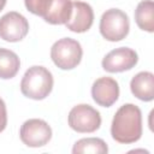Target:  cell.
<instances>
[{
  "label": "cell",
  "instance_id": "1",
  "mask_svg": "<svg viewBox=\"0 0 154 154\" xmlns=\"http://www.w3.org/2000/svg\"><path fill=\"white\" fill-rule=\"evenodd\" d=\"M111 135L118 143L130 144L137 142L142 136L141 109L134 103L120 106L113 117Z\"/></svg>",
  "mask_w": 154,
  "mask_h": 154
},
{
  "label": "cell",
  "instance_id": "2",
  "mask_svg": "<svg viewBox=\"0 0 154 154\" xmlns=\"http://www.w3.org/2000/svg\"><path fill=\"white\" fill-rule=\"evenodd\" d=\"M53 82V75L48 69L35 65L25 71L20 81V91L29 99L43 100L51 94Z\"/></svg>",
  "mask_w": 154,
  "mask_h": 154
},
{
  "label": "cell",
  "instance_id": "3",
  "mask_svg": "<svg viewBox=\"0 0 154 154\" xmlns=\"http://www.w3.org/2000/svg\"><path fill=\"white\" fill-rule=\"evenodd\" d=\"M83 49L77 40L64 37L53 43L51 58L55 66L61 70H72L82 60Z\"/></svg>",
  "mask_w": 154,
  "mask_h": 154
},
{
  "label": "cell",
  "instance_id": "4",
  "mask_svg": "<svg viewBox=\"0 0 154 154\" xmlns=\"http://www.w3.org/2000/svg\"><path fill=\"white\" fill-rule=\"evenodd\" d=\"M99 29L105 40L111 42L122 41L130 30L129 17L119 8H109L102 13Z\"/></svg>",
  "mask_w": 154,
  "mask_h": 154
},
{
  "label": "cell",
  "instance_id": "5",
  "mask_svg": "<svg viewBox=\"0 0 154 154\" xmlns=\"http://www.w3.org/2000/svg\"><path fill=\"white\" fill-rule=\"evenodd\" d=\"M69 126L82 134H90L101 126V116L90 105L81 103L71 108L67 117Z\"/></svg>",
  "mask_w": 154,
  "mask_h": 154
},
{
  "label": "cell",
  "instance_id": "6",
  "mask_svg": "<svg viewBox=\"0 0 154 154\" xmlns=\"http://www.w3.org/2000/svg\"><path fill=\"white\" fill-rule=\"evenodd\" d=\"M22 142L31 148L46 146L52 138V129L47 122L38 118L25 120L19 130Z\"/></svg>",
  "mask_w": 154,
  "mask_h": 154
},
{
  "label": "cell",
  "instance_id": "7",
  "mask_svg": "<svg viewBox=\"0 0 154 154\" xmlns=\"http://www.w3.org/2000/svg\"><path fill=\"white\" fill-rule=\"evenodd\" d=\"M29 31L26 18L19 12L11 11L0 18V37L7 42L23 40Z\"/></svg>",
  "mask_w": 154,
  "mask_h": 154
},
{
  "label": "cell",
  "instance_id": "8",
  "mask_svg": "<svg viewBox=\"0 0 154 154\" xmlns=\"http://www.w3.org/2000/svg\"><path fill=\"white\" fill-rule=\"evenodd\" d=\"M138 61L137 53L129 47H119L105 55L102 59V69L107 72H124L135 67Z\"/></svg>",
  "mask_w": 154,
  "mask_h": 154
},
{
  "label": "cell",
  "instance_id": "9",
  "mask_svg": "<svg viewBox=\"0 0 154 154\" xmlns=\"http://www.w3.org/2000/svg\"><path fill=\"white\" fill-rule=\"evenodd\" d=\"M93 100L102 107H111L119 97V84L112 77H100L91 87Z\"/></svg>",
  "mask_w": 154,
  "mask_h": 154
},
{
  "label": "cell",
  "instance_id": "10",
  "mask_svg": "<svg viewBox=\"0 0 154 154\" xmlns=\"http://www.w3.org/2000/svg\"><path fill=\"white\" fill-rule=\"evenodd\" d=\"M93 22L94 11L91 6L83 1H73L71 17L65 23L66 28L73 32H85L91 28Z\"/></svg>",
  "mask_w": 154,
  "mask_h": 154
},
{
  "label": "cell",
  "instance_id": "11",
  "mask_svg": "<svg viewBox=\"0 0 154 154\" xmlns=\"http://www.w3.org/2000/svg\"><path fill=\"white\" fill-rule=\"evenodd\" d=\"M130 90L138 100L152 101L154 99V75L149 71L138 72L130 82Z\"/></svg>",
  "mask_w": 154,
  "mask_h": 154
},
{
  "label": "cell",
  "instance_id": "12",
  "mask_svg": "<svg viewBox=\"0 0 154 154\" xmlns=\"http://www.w3.org/2000/svg\"><path fill=\"white\" fill-rule=\"evenodd\" d=\"M72 13L71 0H51L45 16L42 17L47 23L53 25L65 24Z\"/></svg>",
  "mask_w": 154,
  "mask_h": 154
},
{
  "label": "cell",
  "instance_id": "13",
  "mask_svg": "<svg viewBox=\"0 0 154 154\" xmlns=\"http://www.w3.org/2000/svg\"><path fill=\"white\" fill-rule=\"evenodd\" d=\"M135 22L141 30L148 32L154 31V2L152 0H143L137 5Z\"/></svg>",
  "mask_w": 154,
  "mask_h": 154
},
{
  "label": "cell",
  "instance_id": "14",
  "mask_svg": "<svg viewBox=\"0 0 154 154\" xmlns=\"http://www.w3.org/2000/svg\"><path fill=\"white\" fill-rule=\"evenodd\" d=\"M20 67V60L18 55L10 49L0 48V78H13Z\"/></svg>",
  "mask_w": 154,
  "mask_h": 154
},
{
  "label": "cell",
  "instance_id": "15",
  "mask_svg": "<svg viewBox=\"0 0 154 154\" xmlns=\"http://www.w3.org/2000/svg\"><path fill=\"white\" fill-rule=\"evenodd\" d=\"M108 152L106 142L97 137H87L78 140L72 148L73 154L82 153H93V154H105Z\"/></svg>",
  "mask_w": 154,
  "mask_h": 154
},
{
  "label": "cell",
  "instance_id": "16",
  "mask_svg": "<svg viewBox=\"0 0 154 154\" xmlns=\"http://www.w3.org/2000/svg\"><path fill=\"white\" fill-rule=\"evenodd\" d=\"M51 0H24L25 7L32 14L43 17Z\"/></svg>",
  "mask_w": 154,
  "mask_h": 154
},
{
  "label": "cell",
  "instance_id": "17",
  "mask_svg": "<svg viewBox=\"0 0 154 154\" xmlns=\"http://www.w3.org/2000/svg\"><path fill=\"white\" fill-rule=\"evenodd\" d=\"M7 125V111H6V105L4 100L0 97V132L5 130Z\"/></svg>",
  "mask_w": 154,
  "mask_h": 154
},
{
  "label": "cell",
  "instance_id": "18",
  "mask_svg": "<svg viewBox=\"0 0 154 154\" xmlns=\"http://www.w3.org/2000/svg\"><path fill=\"white\" fill-rule=\"evenodd\" d=\"M6 1H7V0H0V11L4 10V7H5V5H6Z\"/></svg>",
  "mask_w": 154,
  "mask_h": 154
}]
</instances>
